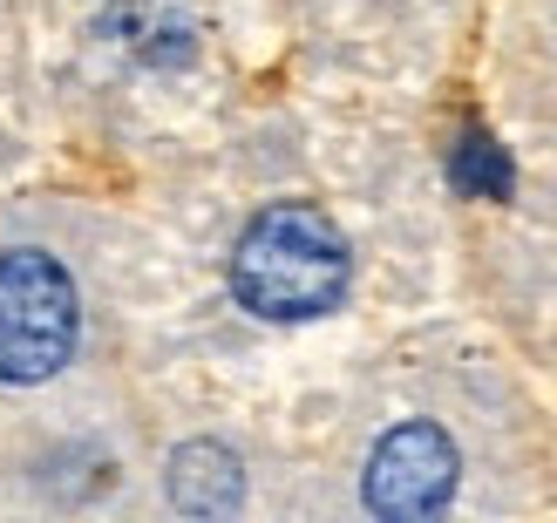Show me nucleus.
<instances>
[{
  "label": "nucleus",
  "instance_id": "1",
  "mask_svg": "<svg viewBox=\"0 0 557 523\" xmlns=\"http://www.w3.org/2000/svg\"><path fill=\"white\" fill-rule=\"evenodd\" d=\"M354 279L347 238L320 204H265L232 252V292L259 320H320Z\"/></svg>",
  "mask_w": 557,
  "mask_h": 523
},
{
  "label": "nucleus",
  "instance_id": "2",
  "mask_svg": "<svg viewBox=\"0 0 557 523\" xmlns=\"http://www.w3.org/2000/svg\"><path fill=\"white\" fill-rule=\"evenodd\" d=\"M75 279L48 252H0V381L27 388V381L62 374L75 353Z\"/></svg>",
  "mask_w": 557,
  "mask_h": 523
},
{
  "label": "nucleus",
  "instance_id": "3",
  "mask_svg": "<svg viewBox=\"0 0 557 523\" xmlns=\"http://www.w3.org/2000/svg\"><path fill=\"white\" fill-rule=\"evenodd\" d=\"M456 443L435 422H401L381 435V449L368 456V510L374 516H435L456 497Z\"/></svg>",
  "mask_w": 557,
  "mask_h": 523
},
{
  "label": "nucleus",
  "instance_id": "4",
  "mask_svg": "<svg viewBox=\"0 0 557 523\" xmlns=\"http://www.w3.org/2000/svg\"><path fill=\"white\" fill-rule=\"evenodd\" d=\"M171 503L184 516H232L245 503V470L225 443H184L171 456Z\"/></svg>",
  "mask_w": 557,
  "mask_h": 523
},
{
  "label": "nucleus",
  "instance_id": "5",
  "mask_svg": "<svg viewBox=\"0 0 557 523\" xmlns=\"http://www.w3.org/2000/svg\"><path fill=\"white\" fill-rule=\"evenodd\" d=\"M109 27H116V41L136 48L144 62H184V54L198 48V27H190V14L177 0H116Z\"/></svg>",
  "mask_w": 557,
  "mask_h": 523
},
{
  "label": "nucleus",
  "instance_id": "6",
  "mask_svg": "<svg viewBox=\"0 0 557 523\" xmlns=\"http://www.w3.org/2000/svg\"><path fill=\"white\" fill-rule=\"evenodd\" d=\"M449 177H456V190H462V198H510V184H517L510 157H504V144H496L490 129H469L462 144H456Z\"/></svg>",
  "mask_w": 557,
  "mask_h": 523
}]
</instances>
